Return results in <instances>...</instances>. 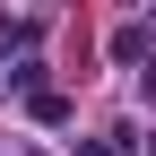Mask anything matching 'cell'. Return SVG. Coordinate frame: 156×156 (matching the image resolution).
Instances as JSON below:
<instances>
[{"instance_id": "3957f363", "label": "cell", "mask_w": 156, "mask_h": 156, "mask_svg": "<svg viewBox=\"0 0 156 156\" xmlns=\"http://www.w3.org/2000/svg\"><path fill=\"white\" fill-rule=\"evenodd\" d=\"M78 156H113V147H95V139H87V147H78Z\"/></svg>"}, {"instance_id": "7a4b0ae2", "label": "cell", "mask_w": 156, "mask_h": 156, "mask_svg": "<svg viewBox=\"0 0 156 156\" xmlns=\"http://www.w3.org/2000/svg\"><path fill=\"white\" fill-rule=\"evenodd\" d=\"M139 78H147V95H156V52H147V69H139Z\"/></svg>"}, {"instance_id": "6da1fadb", "label": "cell", "mask_w": 156, "mask_h": 156, "mask_svg": "<svg viewBox=\"0 0 156 156\" xmlns=\"http://www.w3.org/2000/svg\"><path fill=\"white\" fill-rule=\"evenodd\" d=\"M26 35H35L26 17H0V52H9V44H26Z\"/></svg>"}]
</instances>
